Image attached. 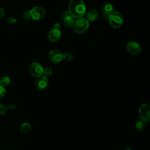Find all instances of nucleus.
Instances as JSON below:
<instances>
[{"mask_svg":"<svg viewBox=\"0 0 150 150\" xmlns=\"http://www.w3.org/2000/svg\"><path fill=\"white\" fill-rule=\"evenodd\" d=\"M68 12L74 19L83 17L86 13V8L83 1L70 0Z\"/></svg>","mask_w":150,"mask_h":150,"instance_id":"1","label":"nucleus"},{"mask_svg":"<svg viewBox=\"0 0 150 150\" xmlns=\"http://www.w3.org/2000/svg\"><path fill=\"white\" fill-rule=\"evenodd\" d=\"M108 19L110 26L114 29L120 28L124 22L122 15L118 12L115 11L109 16Z\"/></svg>","mask_w":150,"mask_h":150,"instance_id":"2","label":"nucleus"},{"mask_svg":"<svg viewBox=\"0 0 150 150\" xmlns=\"http://www.w3.org/2000/svg\"><path fill=\"white\" fill-rule=\"evenodd\" d=\"M73 28L77 33H83L89 28V22L83 17L77 18L75 20Z\"/></svg>","mask_w":150,"mask_h":150,"instance_id":"3","label":"nucleus"},{"mask_svg":"<svg viewBox=\"0 0 150 150\" xmlns=\"http://www.w3.org/2000/svg\"><path fill=\"white\" fill-rule=\"evenodd\" d=\"M30 16L35 21L42 19L46 15L45 9L42 6H35L29 11Z\"/></svg>","mask_w":150,"mask_h":150,"instance_id":"4","label":"nucleus"},{"mask_svg":"<svg viewBox=\"0 0 150 150\" xmlns=\"http://www.w3.org/2000/svg\"><path fill=\"white\" fill-rule=\"evenodd\" d=\"M28 70L30 75L34 77H39L43 76V68L38 62L32 63L29 66Z\"/></svg>","mask_w":150,"mask_h":150,"instance_id":"5","label":"nucleus"},{"mask_svg":"<svg viewBox=\"0 0 150 150\" xmlns=\"http://www.w3.org/2000/svg\"><path fill=\"white\" fill-rule=\"evenodd\" d=\"M138 113L141 120L149 122L150 121V105L147 104H142L139 108Z\"/></svg>","mask_w":150,"mask_h":150,"instance_id":"6","label":"nucleus"},{"mask_svg":"<svg viewBox=\"0 0 150 150\" xmlns=\"http://www.w3.org/2000/svg\"><path fill=\"white\" fill-rule=\"evenodd\" d=\"M126 49L127 52L132 55H138L141 52L140 45L134 41H131L127 44Z\"/></svg>","mask_w":150,"mask_h":150,"instance_id":"7","label":"nucleus"},{"mask_svg":"<svg viewBox=\"0 0 150 150\" xmlns=\"http://www.w3.org/2000/svg\"><path fill=\"white\" fill-rule=\"evenodd\" d=\"M62 19L63 20V24L67 28H73L75 19L70 15L68 11L63 12L61 15Z\"/></svg>","mask_w":150,"mask_h":150,"instance_id":"8","label":"nucleus"},{"mask_svg":"<svg viewBox=\"0 0 150 150\" xmlns=\"http://www.w3.org/2000/svg\"><path fill=\"white\" fill-rule=\"evenodd\" d=\"M101 12L105 18L108 19L109 16L114 12L113 5L110 2H105L101 6Z\"/></svg>","mask_w":150,"mask_h":150,"instance_id":"9","label":"nucleus"},{"mask_svg":"<svg viewBox=\"0 0 150 150\" xmlns=\"http://www.w3.org/2000/svg\"><path fill=\"white\" fill-rule=\"evenodd\" d=\"M49 57L50 61L54 63H59L63 60V54L57 49H53L49 52Z\"/></svg>","mask_w":150,"mask_h":150,"instance_id":"10","label":"nucleus"},{"mask_svg":"<svg viewBox=\"0 0 150 150\" xmlns=\"http://www.w3.org/2000/svg\"><path fill=\"white\" fill-rule=\"evenodd\" d=\"M62 38V32L60 29L53 28L48 33V39L51 42H58Z\"/></svg>","mask_w":150,"mask_h":150,"instance_id":"11","label":"nucleus"},{"mask_svg":"<svg viewBox=\"0 0 150 150\" xmlns=\"http://www.w3.org/2000/svg\"><path fill=\"white\" fill-rule=\"evenodd\" d=\"M48 84L49 80L47 78L43 76H42L37 79L35 83V86L38 90L42 91L45 90L47 87Z\"/></svg>","mask_w":150,"mask_h":150,"instance_id":"12","label":"nucleus"},{"mask_svg":"<svg viewBox=\"0 0 150 150\" xmlns=\"http://www.w3.org/2000/svg\"><path fill=\"white\" fill-rule=\"evenodd\" d=\"M98 17V12L96 9H91L87 12V20L88 22H94Z\"/></svg>","mask_w":150,"mask_h":150,"instance_id":"13","label":"nucleus"},{"mask_svg":"<svg viewBox=\"0 0 150 150\" xmlns=\"http://www.w3.org/2000/svg\"><path fill=\"white\" fill-rule=\"evenodd\" d=\"M31 125L30 123L28 122H24L21 124L20 127V132L23 134H26L29 131Z\"/></svg>","mask_w":150,"mask_h":150,"instance_id":"14","label":"nucleus"},{"mask_svg":"<svg viewBox=\"0 0 150 150\" xmlns=\"http://www.w3.org/2000/svg\"><path fill=\"white\" fill-rule=\"evenodd\" d=\"M146 126V122L142 120H138L135 123V128L138 131H143L144 129H145Z\"/></svg>","mask_w":150,"mask_h":150,"instance_id":"15","label":"nucleus"},{"mask_svg":"<svg viewBox=\"0 0 150 150\" xmlns=\"http://www.w3.org/2000/svg\"><path fill=\"white\" fill-rule=\"evenodd\" d=\"M11 80L8 76H2L0 77V85L6 87L9 85Z\"/></svg>","mask_w":150,"mask_h":150,"instance_id":"16","label":"nucleus"},{"mask_svg":"<svg viewBox=\"0 0 150 150\" xmlns=\"http://www.w3.org/2000/svg\"><path fill=\"white\" fill-rule=\"evenodd\" d=\"M73 59V55L70 52H65L63 54V60L66 62H70Z\"/></svg>","mask_w":150,"mask_h":150,"instance_id":"17","label":"nucleus"},{"mask_svg":"<svg viewBox=\"0 0 150 150\" xmlns=\"http://www.w3.org/2000/svg\"><path fill=\"white\" fill-rule=\"evenodd\" d=\"M53 73V71L52 70V69H50V67H45L43 68V76L47 77H50Z\"/></svg>","mask_w":150,"mask_h":150,"instance_id":"18","label":"nucleus"},{"mask_svg":"<svg viewBox=\"0 0 150 150\" xmlns=\"http://www.w3.org/2000/svg\"><path fill=\"white\" fill-rule=\"evenodd\" d=\"M6 92V88L1 85H0V98L3 97Z\"/></svg>","mask_w":150,"mask_h":150,"instance_id":"19","label":"nucleus"},{"mask_svg":"<svg viewBox=\"0 0 150 150\" xmlns=\"http://www.w3.org/2000/svg\"><path fill=\"white\" fill-rule=\"evenodd\" d=\"M8 111V108L6 107H4V106L0 104V114H4Z\"/></svg>","mask_w":150,"mask_h":150,"instance_id":"20","label":"nucleus"},{"mask_svg":"<svg viewBox=\"0 0 150 150\" xmlns=\"http://www.w3.org/2000/svg\"><path fill=\"white\" fill-rule=\"evenodd\" d=\"M4 16H5V11L2 8L0 7V19L3 18Z\"/></svg>","mask_w":150,"mask_h":150,"instance_id":"21","label":"nucleus"},{"mask_svg":"<svg viewBox=\"0 0 150 150\" xmlns=\"http://www.w3.org/2000/svg\"><path fill=\"white\" fill-rule=\"evenodd\" d=\"M60 27V25L59 23H54V26H53V28H55V29H59Z\"/></svg>","mask_w":150,"mask_h":150,"instance_id":"22","label":"nucleus"},{"mask_svg":"<svg viewBox=\"0 0 150 150\" xmlns=\"http://www.w3.org/2000/svg\"><path fill=\"white\" fill-rule=\"evenodd\" d=\"M124 150H131V149H124Z\"/></svg>","mask_w":150,"mask_h":150,"instance_id":"23","label":"nucleus"}]
</instances>
